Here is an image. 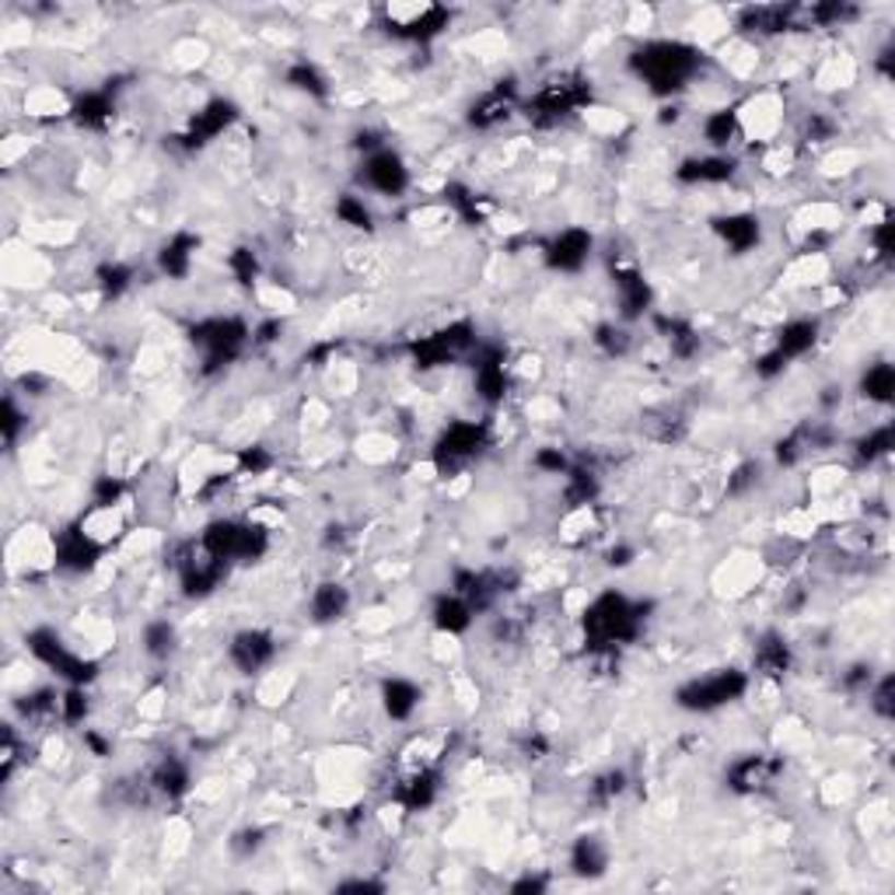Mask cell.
<instances>
[{
    "mask_svg": "<svg viewBox=\"0 0 895 895\" xmlns=\"http://www.w3.org/2000/svg\"><path fill=\"white\" fill-rule=\"evenodd\" d=\"M336 218L339 224H347L353 231H368L374 228V218H371V207L361 193H344V196H336Z\"/></svg>",
    "mask_w": 895,
    "mask_h": 895,
    "instance_id": "7c38bea8",
    "label": "cell"
},
{
    "mask_svg": "<svg viewBox=\"0 0 895 895\" xmlns=\"http://www.w3.org/2000/svg\"><path fill=\"white\" fill-rule=\"evenodd\" d=\"M288 84L298 88V92H304V95H312V98L329 95V81H326V74L318 70V63H312V60H298V63L288 70Z\"/></svg>",
    "mask_w": 895,
    "mask_h": 895,
    "instance_id": "4fadbf2b",
    "label": "cell"
},
{
    "mask_svg": "<svg viewBox=\"0 0 895 895\" xmlns=\"http://www.w3.org/2000/svg\"><path fill=\"white\" fill-rule=\"evenodd\" d=\"M228 658L242 675H263L277 658V637L270 630H259V626H248V630L231 637Z\"/></svg>",
    "mask_w": 895,
    "mask_h": 895,
    "instance_id": "3957f363",
    "label": "cell"
},
{
    "mask_svg": "<svg viewBox=\"0 0 895 895\" xmlns=\"http://www.w3.org/2000/svg\"><path fill=\"white\" fill-rule=\"evenodd\" d=\"M431 619H434V626L441 634H448V637H458V634H465L473 626V619H476V608L465 602L462 595H455V592H444L438 602H434V608H431Z\"/></svg>",
    "mask_w": 895,
    "mask_h": 895,
    "instance_id": "ba28073f",
    "label": "cell"
},
{
    "mask_svg": "<svg viewBox=\"0 0 895 895\" xmlns=\"http://www.w3.org/2000/svg\"><path fill=\"white\" fill-rule=\"evenodd\" d=\"M357 183L364 186V193L382 196V200H399V196L414 186V172L406 168V161L396 151L382 148L374 154H364V165H361V175H357Z\"/></svg>",
    "mask_w": 895,
    "mask_h": 895,
    "instance_id": "7a4b0ae2",
    "label": "cell"
},
{
    "mask_svg": "<svg viewBox=\"0 0 895 895\" xmlns=\"http://www.w3.org/2000/svg\"><path fill=\"white\" fill-rule=\"evenodd\" d=\"M713 235H718L731 253H752V248L759 245L763 239V221L756 213H745V210H731V213H721V218H713Z\"/></svg>",
    "mask_w": 895,
    "mask_h": 895,
    "instance_id": "5b68a950",
    "label": "cell"
},
{
    "mask_svg": "<svg viewBox=\"0 0 895 895\" xmlns=\"http://www.w3.org/2000/svg\"><path fill=\"white\" fill-rule=\"evenodd\" d=\"M196 263V239L189 235H172L158 253V270L168 280H186Z\"/></svg>",
    "mask_w": 895,
    "mask_h": 895,
    "instance_id": "9c48e42d",
    "label": "cell"
},
{
    "mask_svg": "<svg viewBox=\"0 0 895 895\" xmlns=\"http://www.w3.org/2000/svg\"><path fill=\"white\" fill-rule=\"evenodd\" d=\"M570 871L581 879H598L608 871V850L598 836H578L574 850H570Z\"/></svg>",
    "mask_w": 895,
    "mask_h": 895,
    "instance_id": "30bf717a",
    "label": "cell"
},
{
    "mask_svg": "<svg viewBox=\"0 0 895 895\" xmlns=\"http://www.w3.org/2000/svg\"><path fill=\"white\" fill-rule=\"evenodd\" d=\"M748 675L742 669H718V672H707L700 678H693L683 689H678V707L683 710H696V713H710V710H721L728 704L742 700L748 693Z\"/></svg>",
    "mask_w": 895,
    "mask_h": 895,
    "instance_id": "6da1fadb",
    "label": "cell"
},
{
    "mask_svg": "<svg viewBox=\"0 0 895 895\" xmlns=\"http://www.w3.org/2000/svg\"><path fill=\"white\" fill-rule=\"evenodd\" d=\"M592 248H595V239L592 231L584 228H563L560 235H553V242L543 248V256L549 263V270H560V274H581L588 259H592Z\"/></svg>",
    "mask_w": 895,
    "mask_h": 895,
    "instance_id": "277c9868",
    "label": "cell"
},
{
    "mask_svg": "<svg viewBox=\"0 0 895 895\" xmlns=\"http://www.w3.org/2000/svg\"><path fill=\"white\" fill-rule=\"evenodd\" d=\"M895 392V371L888 361H874L868 364V371L861 374V399H868V406H888Z\"/></svg>",
    "mask_w": 895,
    "mask_h": 895,
    "instance_id": "8fae6325",
    "label": "cell"
},
{
    "mask_svg": "<svg viewBox=\"0 0 895 895\" xmlns=\"http://www.w3.org/2000/svg\"><path fill=\"white\" fill-rule=\"evenodd\" d=\"M423 704V689L414 683V678L392 675L382 683V707L388 713V721H409Z\"/></svg>",
    "mask_w": 895,
    "mask_h": 895,
    "instance_id": "52a82bcc",
    "label": "cell"
},
{
    "mask_svg": "<svg viewBox=\"0 0 895 895\" xmlns=\"http://www.w3.org/2000/svg\"><path fill=\"white\" fill-rule=\"evenodd\" d=\"M350 608V588L344 581H322L318 588H312L309 595V619L326 626V623H336L344 619Z\"/></svg>",
    "mask_w": 895,
    "mask_h": 895,
    "instance_id": "8992f818",
    "label": "cell"
}]
</instances>
